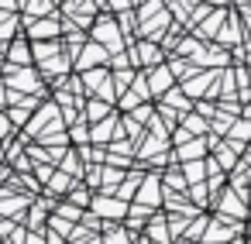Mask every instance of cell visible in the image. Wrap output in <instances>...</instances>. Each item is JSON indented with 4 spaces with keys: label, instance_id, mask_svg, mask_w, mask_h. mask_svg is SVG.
I'll list each match as a JSON object with an SVG mask.
<instances>
[{
    "label": "cell",
    "instance_id": "1",
    "mask_svg": "<svg viewBox=\"0 0 251 244\" xmlns=\"http://www.w3.org/2000/svg\"><path fill=\"white\" fill-rule=\"evenodd\" d=\"M97 42H103V45H110V49H117V28L114 24H107V18H100V28H97Z\"/></svg>",
    "mask_w": 251,
    "mask_h": 244
},
{
    "label": "cell",
    "instance_id": "2",
    "mask_svg": "<svg viewBox=\"0 0 251 244\" xmlns=\"http://www.w3.org/2000/svg\"><path fill=\"white\" fill-rule=\"evenodd\" d=\"M234 230H227V227H217V223H210V230H206V244H224L227 237H230Z\"/></svg>",
    "mask_w": 251,
    "mask_h": 244
},
{
    "label": "cell",
    "instance_id": "3",
    "mask_svg": "<svg viewBox=\"0 0 251 244\" xmlns=\"http://www.w3.org/2000/svg\"><path fill=\"white\" fill-rule=\"evenodd\" d=\"M97 210H100V213H121L124 206H121L117 199H97Z\"/></svg>",
    "mask_w": 251,
    "mask_h": 244
},
{
    "label": "cell",
    "instance_id": "4",
    "mask_svg": "<svg viewBox=\"0 0 251 244\" xmlns=\"http://www.w3.org/2000/svg\"><path fill=\"white\" fill-rule=\"evenodd\" d=\"M148 230H151V237H155V241H162V244L169 241V234H165V220H155Z\"/></svg>",
    "mask_w": 251,
    "mask_h": 244
},
{
    "label": "cell",
    "instance_id": "5",
    "mask_svg": "<svg viewBox=\"0 0 251 244\" xmlns=\"http://www.w3.org/2000/svg\"><path fill=\"white\" fill-rule=\"evenodd\" d=\"M28 11H31V18H45V14H52L55 7H52V4H28Z\"/></svg>",
    "mask_w": 251,
    "mask_h": 244
},
{
    "label": "cell",
    "instance_id": "6",
    "mask_svg": "<svg viewBox=\"0 0 251 244\" xmlns=\"http://www.w3.org/2000/svg\"><path fill=\"white\" fill-rule=\"evenodd\" d=\"M145 199H148V206L158 199V182H155V175H151V179H148V186H145Z\"/></svg>",
    "mask_w": 251,
    "mask_h": 244
},
{
    "label": "cell",
    "instance_id": "7",
    "mask_svg": "<svg viewBox=\"0 0 251 244\" xmlns=\"http://www.w3.org/2000/svg\"><path fill=\"white\" fill-rule=\"evenodd\" d=\"M14 59H18V62H28V59H31V55H28V45H25V42H18V45H14Z\"/></svg>",
    "mask_w": 251,
    "mask_h": 244
},
{
    "label": "cell",
    "instance_id": "8",
    "mask_svg": "<svg viewBox=\"0 0 251 244\" xmlns=\"http://www.w3.org/2000/svg\"><path fill=\"white\" fill-rule=\"evenodd\" d=\"M200 151H203V145H200V141H196V145H189V148H182V151H179V155H182V158H189V155H193V158H196V155H200Z\"/></svg>",
    "mask_w": 251,
    "mask_h": 244
},
{
    "label": "cell",
    "instance_id": "9",
    "mask_svg": "<svg viewBox=\"0 0 251 244\" xmlns=\"http://www.w3.org/2000/svg\"><path fill=\"white\" fill-rule=\"evenodd\" d=\"M11 117H14V124H28V110H11Z\"/></svg>",
    "mask_w": 251,
    "mask_h": 244
},
{
    "label": "cell",
    "instance_id": "10",
    "mask_svg": "<svg viewBox=\"0 0 251 244\" xmlns=\"http://www.w3.org/2000/svg\"><path fill=\"white\" fill-rule=\"evenodd\" d=\"M186 127H189V131H200V127H203V124H200V121H196V117H186Z\"/></svg>",
    "mask_w": 251,
    "mask_h": 244
},
{
    "label": "cell",
    "instance_id": "11",
    "mask_svg": "<svg viewBox=\"0 0 251 244\" xmlns=\"http://www.w3.org/2000/svg\"><path fill=\"white\" fill-rule=\"evenodd\" d=\"M4 131H7V124H4V117H0V134H4Z\"/></svg>",
    "mask_w": 251,
    "mask_h": 244
}]
</instances>
